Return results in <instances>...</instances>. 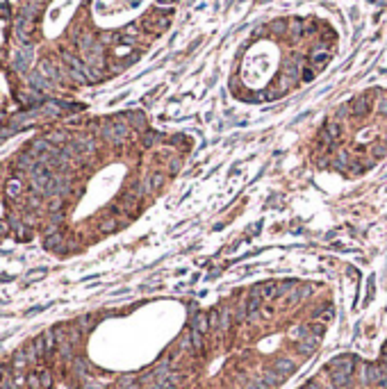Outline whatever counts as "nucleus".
I'll list each match as a JSON object with an SVG mask.
<instances>
[{
  "label": "nucleus",
  "mask_w": 387,
  "mask_h": 389,
  "mask_svg": "<svg viewBox=\"0 0 387 389\" xmlns=\"http://www.w3.org/2000/svg\"><path fill=\"white\" fill-rule=\"evenodd\" d=\"M128 135H130V127H128L126 123H121V121L107 123V125L103 127V139L105 141H110L112 146H121V143L126 141Z\"/></svg>",
  "instance_id": "nucleus-1"
},
{
  "label": "nucleus",
  "mask_w": 387,
  "mask_h": 389,
  "mask_svg": "<svg viewBox=\"0 0 387 389\" xmlns=\"http://www.w3.org/2000/svg\"><path fill=\"white\" fill-rule=\"evenodd\" d=\"M337 139H339V125H337L335 121H328L326 125H323V130H321V143L333 146V143H337Z\"/></svg>",
  "instance_id": "nucleus-2"
},
{
  "label": "nucleus",
  "mask_w": 387,
  "mask_h": 389,
  "mask_svg": "<svg viewBox=\"0 0 387 389\" xmlns=\"http://www.w3.org/2000/svg\"><path fill=\"white\" fill-rule=\"evenodd\" d=\"M369 109H371V98H369V93L357 96L355 100L351 103V114H353V116H365Z\"/></svg>",
  "instance_id": "nucleus-3"
},
{
  "label": "nucleus",
  "mask_w": 387,
  "mask_h": 389,
  "mask_svg": "<svg viewBox=\"0 0 387 389\" xmlns=\"http://www.w3.org/2000/svg\"><path fill=\"white\" fill-rule=\"evenodd\" d=\"M328 62H330V53H326V50H317V53L312 55V68H314V71L326 68Z\"/></svg>",
  "instance_id": "nucleus-4"
},
{
  "label": "nucleus",
  "mask_w": 387,
  "mask_h": 389,
  "mask_svg": "<svg viewBox=\"0 0 387 389\" xmlns=\"http://www.w3.org/2000/svg\"><path fill=\"white\" fill-rule=\"evenodd\" d=\"M164 180H166V175H164V173H153V175L146 180V185H148V189L153 191V189H160V187H162Z\"/></svg>",
  "instance_id": "nucleus-5"
},
{
  "label": "nucleus",
  "mask_w": 387,
  "mask_h": 389,
  "mask_svg": "<svg viewBox=\"0 0 387 389\" xmlns=\"http://www.w3.org/2000/svg\"><path fill=\"white\" fill-rule=\"evenodd\" d=\"M41 75H46V78H52V80H57V78H60V75H57V71H55V66H52L48 60L41 62Z\"/></svg>",
  "instance_id": "nucleus-6"
},
{
  "label": "nucleus",
  "mask_w": 387,
  "mask_h": 389,
  "mask_svg": "<svg viewBox=\"0 0 387 389\" xmlns=\"http://www.w3.org/2000/svg\"><path fill=\"white\" fill-rule=\"evenodd\" d=\"M194 330L203 335V332L208 330V316H205V314H198V316H196V321H194Z\"/></svg>",
  "instance_id": "nucleus-7"
},
{
  "label": "nucleus",
  "mask_w": 387,
  "mask_h": 389,
  "mask_svg": "<svg viewBox=\"0 0 387 389\" xmlns=\"http://www.w3.org/2000/svg\"><path fill=\"white\" fill-rule=\"evenodd\" d=\"M275 369L280 371V373H290V371H294V364H291V359H278L275 362Z\"/></svg>",
  "instance_id": "nucleus-8"
},
{
  "label": "nucleus",
  "mask_w": 387,
  "mask_h": 389,
  "mask_svg": "<svg viewBox=\"0 0 387 389\" xmlns=\"http://www.w3.org/2000/svg\"><path fill=\"white\" fill-rule=\"evenodd\" d=\"M30 82L37 87V89H48V82H46L44 78H41V73H32L30 75Z\"/></svg>",
  "instance_id": "nucleus-9"
},
{
  "label": "nucleus",
  "mask_w": 387,
  "mask_h": 389,
  "mask_svg": "<svg viewBox=\"0 0 387 389\" xmlns=\"http://www.w3.org/2000/svg\"><path fill=\"white\" fill-rule=\"evenodd\" d=\"M128 119L132 121V125H134V127H139V130H142V127L146 125V119H144V114H139V112L130 114V116H128Z\"/></svg>",
  "instance_id": "nucleus-10"
},
{
  "label": "nucleus",
  "mask_w": 387,
  "mask_h": 389,
  "mask_svg": "<svg viewBox=\"0 0 387 389\" xmlns=\"http://www.w3.org/2000/svg\"><path fill=\"white\" fill-rule=\"evenodd\" d=\"M28 387L30 389H44L41 387V375H39V371L37 373H30V378H28Z\"/></svg>",
  "instance_id": "nucleus-11"
},
{
  "label": "nucleus",
  "mask_w": 387,
  "mask_h": 389,
  "mask_svg": "<svg viewBox=\"0 0 387 389\" xmlns=\"http://www.w3.org/2000/svg\"><path fill=\"white\" fill-rule=\"evenodd\" d=\"M371 153H373V157H376V159L385 157V153H387V143H376V146L371 148Z\"/></svg>",
  "instance_id": "nucleus-12"
},
{
  "label": "nucleus",
  "mask_w": 387,
  "mask_h": 389,
  "mask_svg": "<svg viewBox=\"0 0 387 389\" xmlns=\"http://www.w3.org/2000/svg\"><path fill=\"white\" fill-rule=\"evenodd\" d=\"M100 230H103V232H114V230H116V221H114V218H103Z\"/></svg>",
  "instance_id": "nucleus-13"
},
{
  "label": "nucleus",
  "mask_w": 387,
  "mask_h": 389,
  "mask_svg": "<svg viewBox=\"0 0 387 389\" xmlns=\"http://www.w3.org/2000/svg\"><path fill=\"white\" fill-rule=\"evenodd\" d=\"M60 241H62V234H50V237L46 239L44 246L46 248H57V244H60Z\"/></svg>",
  "instance_id": "nucleus-14"
},
{
  "label": "nucleus",
  "mask_w": 387,
  "mask_h": 389,
  "mask_svg": "<svg viewBox=\"0 0 387 389\" xmlns=\"http://www.w3.org/2000/svg\"><path fill=\"white\" fill-rule=\"evenodd\" d=\"M271 30H274L275 34H285V30H287V23H285V21H275V23H271Z\"/></svg>",
  "instance_id": "nucleus-15"
},
{
  "label": "nucleus",
  "mask_w": 387,
  "mask_h": 389,
  "mask_svg": "<svg viewBox=\"0 0 387 389\" xmlns=\"http://www.w3.org/2000/svg\"><path fill=\"white\" fill-rule=\"evenodd\" d=\"M157 139H160V135H157V132H146V135H144V146H153Z\"/></svg>",
  "instance_id": "nucleus-16"
},
{
  "label": "nucleus",
  "mask_w": 387,
  "mask_h": 389,
  "mask_svg": "<svg viewBox=\"0 0 387 389\" xmlns=\"http://www.w3.org/2000/svg\"><path fill=\"white\" fill-rule=\"evenodd\" d=\"M39 375H41V387H44V389L50 387V385H52L50 373H48V371H39Z\"/></svg>",
  "instance_id": "nucleus-17"
},
{
  "label": "nucleus",
  "mask_w": 387,
  "mask_h": 389,
  "mask_svg": "<svg viewBox=\"0 0 387 389\" xmlns=\"http://www.w3.org/2000/svg\"><path fill=\"white\" fill-rule=\"evenodd\" d=\"M314 75H317V71H314L312 66L303 68V80H306V82H310V80H314Z\"/></svg>",
  "instance_id": "nucleus-18"
},
{
  "label": "nucleus",
  "mask_w": 387,
  "mask_h": 389,
  "mask_svg": "<svg viewBox=\"0 0 387 389\" xmlns=\"http://www.w3.org/2000/svg\"><path fill=\"white\" fill-rule=\"evenodd\" d=\"M301 32H303V25H301V21H294V23H291V34H296V37H298Z\"/></svg>",
  "instance_id": "nucleus-19"
},
{
  "label": "nucleus",
  "mask_w": 387,
  "mask_h": 389,
  "mask_svg": "<svg viewBox=\"0 0 387 389\" xmlns=\"http://www.w3.org/2000/svg\"><path fill=\"white\" fill-rule=\"evenodd\" d=\"M7 191H9V194H12V196H16V194H18V191H21V185H18V182H12V185H9V187H7Z\"/></svg>",
  "instance_id": "nucleus-20"
},
{
  "label": "nucleus",
  "mask_w": 387,
  "mask_h": 389,
  "mask_svg": "<svg viewBox=\"0 0 387 389\" xmlns=\"http://www.w3.org/2000/svg\"><path fill=\"white\" fill-rule=\"evenodd\" d=\"M378 112L380 114H387V98H383V100L378 103Z\"/></svg>",
  "instance_id": "nucleus-21"
},
{
  "label": "nucleus",
  "mask_w": 387,
  "mask_h": 389,
  "mask_svg": "<svg viewBox=\"0 0 387 389\" xmlns=\"http://www.w3.org/2000/svg\"><path fill=\"white\" fill-rule=\"evenodd\" d=\"M60 207H62V201H60V198H55V201L50 202V210H52V212H57Z\"/></svg>",
  "instance_id": "nucleus-22"
},
{
  "label": "nucleus",
  "mask_w": 387,
  "mask_h": 389,
  "mask_svg": "<svg viewBox=\"0 0 387 389\" xmlns=\"http://www.w3.org/2000/svg\"><path fill=\"white\" fill-rule=\"evenodd\" d=\"M180 169V159H171V173H176Z\"/></svg>",
  "instance_id": "nucleus-23"
},
{
  "label": "nucleus",
  "mask_w": 387,
  "mask_h": 389,
  "mask_svg": "<svg viewBox=\"0 0 387 389\" xmlns=\"http://www.w3.org/2000/svg\"><path fill=\"white\" fill-rule=\"evenodd\" d=\"M7 230H9V225L5 223V221H0V234H5Z\"/></svg>",
  "instance_id": "nucleus-24"
},
{
  "label": "nucleus",
  "mask_w": 387,
  "mask_h": 389,
  "mask_svg": "<svg viewBox=\"0 0 387 389\" xmlns=\"http://www.w3.org/2000/svg\"><path fill=\"white\" fill-rule=\"evenodd\" d=\"M157 2H160V5H164V2H169V5H173L176 0H157Z\"/></svg>",
  "instance_id": "nucleus-25"
},
{
  "label": "nucleus",
  "mask_w": 387,
  "mask_h": 389,
  "mask_svg": "<svg viewBox=\"0 0 387 389\" xmlns=\"http://www.w3.org/2000/svg\"><path fill=\"white\" fill-rule=\"evenodd\" d=\"M385 143H387V135H385Z\"/></svg>",
  "instance_id": "nucleus-26"
}]
</instances>
